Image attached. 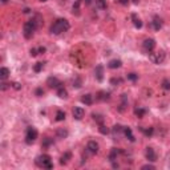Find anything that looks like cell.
I'll return each instance as SVG.
<instances>
[{"instance_id": "cell-1", "label": "cell", "mask_w": 170, "mask_h": 170, "mask_svg": "<svg viewBox=\"0 0 170 170\" xmlns=\"http://www.w3.org/2000/svg\"><path fill=\"white\" fill-rule=\"evenodd\" d=\"M69 28H70V25L67 19H59V20H56L52 24L51 33L52 35H61V33H64V32H67Z\"/></svg>"}, {"instance_id": "cell-2", "label": "cell", "mask_w": 170, "mask_h": 170, "mask_svg": "<svg viewBox=\"0 0 170 170\" xmlns=\"http://www.w3.org/2000/svg\"><path fill=\"white\" fill-rule=\"evenodd\" d=\"M39 28L36 24V21H35V19H32V20L27 21L25 24H24V28H23V35L25 39H31L32 36H33L35 31Z\"/></svg>"}, {"instance_id": "cell-3", "label": "cell", "mask_w": 170, "mask_h": 170, "mask_svg": "<svg viewBox=\"0 0 170 170\" xmlns=\"http://www.w3.org/2000/svg\"><path fill=\"white\" fill-rule=\"evenodd\" d=\"M36 165L39 168H43V169H52L53 168V163H52V158L49 154H41L35 160Z\"/></svg>"}, {"instance_id": "cell-4", "label": "cell", "mask_w": 170, "mask_h": 170, "mask_svg": "<svg viewBox=\"0 0 170 170\" xmlns=\"http://www.w3.org/2000/svg\"><path fill=\"white\" fill-rule=\"evenodd\" d=\"M165 52L163 51H158V52H150L149 53V60L154 64H161L165 60Z\"/></svg>"}, {"instance_id": "cell-5", "label": "cell", "mask_w": 170, "mask_h": 170, "mask_svg": "<svg viewBox=\"0 0 170 170\" xmlns=\"http://www.w3.org/2000/svg\"><path fill=\"white\" fill-rule=\"evenodd\" d=\"M37 138V130L35 129L33 126H29L27 128V131H25V142L27 144H32L35 142Z\"/></svg>"}, {"instance_id": "cell-6", "label": "cell", "mask_w": 170, "mask_h": 170, "mask_svg": "<svg viewBox=\"0 0 170 170\" xmlns=\"http://www.w3.org/2000/svg\"><path fill=\"white\" fill-rule=\"evenodd\" d=\"M142 46H144V49L146 52H153L155 48V40L154 39H145L144 43H142Z\"/></svg>"}, {"instance_id": "cell-7", "label": "cell", "mask_w": 170, "mask_h": 170, "mask_svg": "<svg viewBox=\"0 0 170 170\" xmlns=\"http://www.w3.org/2000/svg\"><path fill=\"white\" fill-rule=\"evenodd\" d=\"M46 85H48L49 88H52V89H54V88H60L62 84H61V81H60L57 77L51 76V77H48V80H46Z\"/></svg>"}, {"instance_id": "cell-8", "label": "cell", "mask_w": 170, "mask_h": 170, "mask_svg": "<svg viewBox=\"0 0 170 170\" xmlns=\"http://www.w3.org/2000/svg\"><path fill=\"white\" fill-rule=\"evenodd\" d=\"M98 149H100V146H98V144L96 141H89L86 144V150L90 153V154H97Z\"/></svg>"}, {"instance_id": "cell-9", "label": "cell", "mask_w": 170, "mask_h": 170, "mask_svg": "<svg viewBox=\"0 0 170 170\" xmlns=\"http://www.w3.org/2000/svg\"><path fill=\"white\" fill-rule=\"evenodd\" d=\"M145 157H146V160L150 161V162H155V161H157V154H155V152H154L153 147H146Z\"/></svg>"}, {"instance_id": "cell-10", "label": "cell", "mask_w": 170, "mask_h": 170, "mask_svg": "<svg viewBox=\"0 0 170 170\" xmlns=\"http://www.w3.org/2000/svg\"><path fill=\"white\" fill-rule=\"evenodd\" d=\"M72 114H73V118L80 121V120H83V117H84V114H85V110H84L83 108H80V106H76V108H73Z\"/></svg>"}, {"instance_id": "cell-11", "label": "cell", "mask_w": 170, "mask_h": 170, "mask_svg": "<svg viewBox=\"0 0 170 170\" xmlns=\"http://www.w3.org/2000/svg\"><path fill=\"white\" fill-rule=\"evenodd\" d=\"M94 77L97 81H102L104 80V67L101 64H98L97 67L94 68Z\"/></svg>"}, {"instance_id": "cell-12", "label": "cell", "mask_w": 170, "mask_h": 170, "mask_svg": "<svg viewBox=\"0 0 170 170\" xmlns=\"http://www.w3.org/2000/svg\"><path fill=\"white\" fill-rule=\"evenodd\" d=\"M121 153V150L117 149V147H112L110 153H109V161L110 162H114V161L117 160V157H118V154Z\"/></svg>"}, {"instance_id": "cell-13", "label": "cell", "mask_w": 170, "mask_h": 170, "mask_svg": "<svg viewBox=\"0 0 170 170\" xmlns=\"http://www.w3.org/2000/svg\"><path fill=\"white\" fill-rule=\"evenodd\" d=\"M122 133L125 134V137H126L130 142L136 141V138H134V136H133V131H131V129L129 128V126H124V131H122Z\"/></svg>"}, {"instance_id": "cell-14", "label": "cell", "mask_w": 170, "mask_h": 170, "mask_svg": "<svg viewBox=\"0 0 170 170\" xmlns=\"http://www.w3.org/2000/svg\"><path fill=\"white\" fill-rule=\"evenodd\" d=\"M152 25L155 31H160V29L162 28V20H161L158 16H154V19H153V21H152Z\"/></svg>"}, {"instance_id": "cell-15", "label": "cell", "mask_w": 170, "mask_h": 170, "mask_svg": "<svg viewBox=\"0 0 170 170\" xmlns=\"http://www.w3.org/2000/svg\"><path fill=\"white\" fill-rule=\"evenodd\" d=\"M70 158H72V153H70V152H65L64 154L61 155V158H60V165H67V163L69 162Z\"/></svg>"}, {"instance_id": "cell-16", "label": "cell", "mask_w": 170, "mask_h": 170, "mask_svg": "<svg viewBox=\"0 0 170 170\" xmlns=\"http://www.w3.org/2000/svg\"><path fill=\"white\" fill-rule=\"evenodd\" d=\"M121 65H122V61H121V60L114 59V60H110V61H109L108 67L110 68V69H117V68H121Z\"/></svg>"}, {"instance_id": "cell-17", "label": "cell", "mask_w": 170, "mask_h": 170, "mask_svg": "<svg viewBox=\"0 0 170 170\" xmlns=\"http://www.w3.org/2000/svg\"><path fill=\"white\" fill-rule=\"evenodd\" d=\"M126 106H128V96L124 93V94H121V104L118 106V112H124Z\"/></svg>"}, {"instance_id": "cell-18", "label": "cell", "mask_w": 170, "mask_h": 170, "mask_svg": "<svg viewBox=\"0 0 170 170\" xmlns=\"http://www.w3.org/2000/svg\"><path fill=\"white\" fill-rule=\"evenodd\" d=\"M131 21H133V25L136 27V28H138V29L142 28V21L136 13H131Z\"/></svg>"}, {"instance_id": "cell-19", "label": "cell", "mask_w": 170, "mask_h": 170, "mask_svg": "<svg viewBox=\"0 0 170 170\" xmlns=\"http://www.w3.org/2000/svg\"><path fill=\"white\" fill-rule=\"evenodd\" d=\"M81 102L85 104V105H92V104H93V96L89 94V93L84 94L83 97H81Z\"/></svg>"}, {"instance_id": "cell-20", "label": "cell", "mask_w": 170, "mask_h": 170, "mask_svg": "<svg viewBox=\"0 0 170 170\" xmlns=\"http://www.w3.org/2000/svg\"><path fill=\"white\" fill-rule=\"evenodd\" d=\"M97 100L98 101H108L109 98H110V94H109L108 92H104V90H101V92L97 93Z\"/></svg>"}, {"instance_id": "cell-21", "label": "cell", "mask_w": 170, "mask_h": 170, "mask_svg": "<svg viewBox=\"0 0 170 170\" xmlns=\"http://www.w3.org/2000/svg\"><path fill=\"white\" fill-rule=\"evenodd\" d=\"M80 4H81V0H75V4L72 7V13L76 16L80 15Z\"/></svg>"}, {"instance_id": "cell-22", "label": "cell", "mask_w": 170, "mask_h": 170, "mask_svg": "<svg viewBox=\"0 0 170 170\" xmlns=\"http://www.w3.org/2000/svg\"><path fill=\"white\" fill-rule=\"evenodd\" d=\"M56 136H57V138H67L68 137V130L67 129H64V128H59L56 130Z\"/></svg>"}, {"instance_id": "cell-23", "label": "cell", "mask_w": 170, "mask_h": 170, "mask_svg": "<svg viewBox=\"0 0 170 170\" xmlns=\"http://www.w3.org/2000/svg\"><path fill=\"white\" fill-rule=\"evenodd\" d=\"M124 131V126H121L120 124H117V125H114L113 128H112V133H113V136L116 137V136H120V134Z\"/></svg>"}, {"instance_id": "cell-24", "label": "cell", "mask_w": 170, "mask_h": 170, "mask_svg": "<svg viewBox=\"0 0 170 170\" xmlns=\"http://www.w3.org/2000/svg\"><path fill=\"white\" fill-rule=\"evenodd\" d=\"M57 96H59L60 98H67L68 97V90L65 89L64 86L57 88Z\"/></svg>"}, {"instance_id": "cell-25", "label": "cell", "mask_w": 170, "mask_h": 170, "mask_svg": "<svg viewBox=\"0 0 170 170\" xmlns=\"http://www.w3.org/2000/svg\"><path fill=\"white\" fill-rule=\"evenodd\" d=\"M8 76H9V69L3 67L1 69H0V78H1V80H7Z\"/></svg>"}, {"instance_id": "cell-26", "label": "cell", "mask_w": 170, "mask_h": 170, "mask_svg": "<svg viewBox=\"0 0 170 170\" xmlns=\"http://www.w3.org/2000/svg\"><path fill=\"white\" fill-rule=\"evenodd\" d=\"M145 113H146V110H145L144 108H141V106H138V108L134 109V114H136L138 118H142V117L145 116Z\"/></svg>"}, {"instance_id": "cell-27", "label": "cell", "mask_w": 170, "mask_h": 170, "mask_svg": "<svg viewBox=\"0 0 170 170\" xmlns=\"http://www.w3.org/2000/svg\"><path fill=\"white\" fill-rule=\"evenodd\" d=\"M96 7L98 9H106V7H108L106 0H96Z\"/></svg>"}, {"instance_id": "cell-28", "label": "cell", "mask_w": 170, "mask_h": 170, "mask_svg": "<svg viewBox=\"0 0 170 170\" xmlns=\"http://www.w3.org/2000/svg\"><path fill=\"white\" fill-rule=\"evenodd\" d=\"M92 117H93V120H94V121L97 122L98 125L104 124V117L101 116V114H98V113H93V114H92Z\"/></svg>"}, {"instance_id": "cell-29", "label": "cell", "mask_w": 170, "mask_h": 170, "mask_svg": "<svg viewBox=\"0 0 170 170\" xmlns=\"http://www.w3.org/2000/svg\"><path fill=\"white\" fill-rule=\"evenodd\" d=\"M139 130H141L142 133H144L146 137H150V136H153V131H154V128H147V129H145V128H139Z\"/></svg>"}, {"instance_id": "cell-30", "label": "cell", "mask_w": 170, "mask_h": 170, "mask_svg": "<svg viewBox=\"0 0 170 170\" xmlns=\"http://www.w3.org/2000/svg\"><path fill=\"white\" fill-rule=\"evenodd\" d=\"M51 145H53V139L52 138H49V137H46V138H44V141H43V144H41V146L45 149V147H49Z\"/></svg>"}, {"instance_id": "cell-31", "label": "cell", "mask_w": 170, "mask_h": 170, "mask_svg": "<svg viewBox=\"0 0 170 170\" xmlns=\"http://www.w3.org/2000/svg\"><path fill=\"white\" fill-rule=\"evenodd\" d=\"M64 120H65V112L64 110H57L56 121H64Z\"/></svg>"}, {"instance_id": "cell-32", "label": "cell", "mask_w": 170, "mask_h": 170, "mask_svg": "<svg viewBox=\"0 0 170 170\" xmlns=\"http://www.w3.org/2000/svg\"><path fill=\"white\" fill-rule=\"evenodd\" d=\"M43 68H44V62H36L35 67H33V70L36 73H39V72H41L43 70Z\"/></svg>"}, {"instance_id": "cell-33", "label": "cell", "mask_w": 170, "mask_h": 170, "mask_svg": "<svg viewBox=\"0 0 170 170\" xmlns=\"http://www.w3.org/2000/svg\"><path fill=\"white\" fill-rule=\"evenodd\" d=\"M98 131H100L101 134H108L109 133V129L106 128L104 124H101V125H98Z\"/></svg>"}, {"instance_id": "cell-34", "label": "cell", "mask_w": 170, "mask_h": 170, "mask_svg": "<svg viewBox=\"0 0 170 170\" xmlns=\"http://www.w3.org/2000/svg\"><path fill=\"white\" fill-rule=\"evenodd\" d=\"M126 77H128V80H130V81H137L138 80V75H137V73H128Z\"/></svg>"}, {"instance_id": "cell-35", "label": "cell", "mask_w": 170, "mask_h": 170, "mask_svg": "<svg viewBox=\"0 0 170 170\" xmlns=\"http://www.w3.org/2000/svg\"><path fill=\"white\" fill-rule=\"evenodd\" d=\"M162 88L165 90H170V81L168 80V78H165V80L162 81Z\"/></svg>"}, {"instance_id": "cell-36", "label": "cell", "mask_w": 170, "mask_h": 170, "mask_svg": "<svg viewBox=\"0 0 170 170\" xmlns=\"http://www.w3.org/2000/svg\"><path fill=\"white\" fill-rule=\"evenodd\" d=\"M121 83H122L121 78H117V77L110 78V84H112V85H118V84H121Z\"/></svg>"}, {"instance_id": "cell-37", "label": "cell", "mask_w": 170, "mask_h": 170, "mask_svg": "<svg viewBox=\"0 0 170 170\" xmlns=\"http://www.w3.org/2000/svg\"><path fill=\"white\" fill-rule=\"evenodd\" d=\"M141 169H142V170H146V169L154 170V169H155V166H154V165H152V163H146V165H142V166H141Z\"/></svg>"}, {"instance_id": "cell-38", "label": "cell", "mask_w": 170, "mask_h": 170, "mask_svg": "<svg viewBox=\"0 0 170 170\" xmlns=\"http://www.w3.org/2000/svg\"><path fill=\"white\" fill-rule=\"evenodd\" d=\"M29 54H31V56H32V57H36V56H37V54H39V51H37V49H36V48H32V49H31V51H29Z\"/></svg>"}, {"instance_id": "cell-39", "label": "cell", "mask_w": 170, "mask_h": 170, "mask_svg": "<svg viewBox=\"0 0 170 170\" xmlns=\"http://www.w3.org/2000/svg\"><path fill=\"white\" fill-rule=\"evenodd\" d=\"M11 85H12V88H13V89H16V90H20L21 89V84L20 83H12Z\"/></svg>"}, {"instance_id": "cell-40", "label": "cell", "mask_w": 170, "mask_h": 170, "mask_svg": "<svg viewBox=\"0 0 170 170\" xmlns=\"http://www.w3.org/2000/svg\"><path fill=\"white\" fill-rule=\"evenodd\" d=\"M73 86H76V88H80L81 86V80H80V78H76V80H73Z\"/></svg>"}, {"instance_id": "cell-41", "label": "cell", "mask_w": 170, "mask_h": 170, "mask_svg": "<svg viewBox=\"0 0 170 170\" xmlns=\"http://www.w3.org/2000/svg\"><path fill=\"white\" fill-rule=\"evenodd\" d=\"M116 3H118V4L121 5H128L129 4V0H114Z\"/></svg>"}, {"instance_id": "cell-42", "label": "cell", "mask_w": 170, "mask_h": 170, "mask_svg": "<svg viewBox=\"0 0 170 170\" xmlns=\"http://www.w3.org/2000/svg\"><path fill=\"white\" fill-rule=\"evenodd\" d=\"M35 94H36V96H43L44 94V90L41 89V88H37V89L35 90Z\"/></svg>"}, {"instance_id": "cell-43", "label": "cell", "mask_w": 170, "mask_h": 170, "mask_svg": "<svg viewBox=\"0 0 170 170\" xmlns=\"http://www.w3.org/2000/svg\"><path fill=\"white\" fill-rule=\"evenodd\" d=\"M8 85H11V84H7V83H4V80H3V83H1V90H5L8 88Z\"/></svg>"}, {"instance_id": "cell-44", "label": "cell", "mask_w": 170, "mask_h": 170, "mask_svg": "<svg viewBox=\"0 0 170 170\" xmlns=\"http://www.w3.org/2000/svg\"><path fill=\"white\" fill-rule=\"evenodd\" d=\"M37 51H39V53H45V46H39V48H37Z\"/></svg>"}, {"instance_id": "cell-45", "label": "cell", "mask_w": 170, "mask_h": 170, "mask_svg": "<svg viewBox=\"0 0 170 170\" xmlns=\"http://www.w3.org/2000/svg\"><path fill=\"white\" fill-rule=\"evenodd\" d=\"M84 3H85V4H86V5H89L90 3H92V0H84Z\"/></svg>"}, {"instance_id": "cell-46", "label": "cell", "mask_w": 170, "mask_h": 170, "mask_svg": "<svg viewBox=\"0 0 170 170\" xmlns=\"http://www.w3.org/2000/svg\"><path fill=\"white\" fill-rule=\"evenodd\" d=\"M8 1H9V0H1V3H3V4H7Z\"/></svg>"}, {"instance_id": "cell-47", "label": "cell", "mask_w": 170, "mask_h": 170, "mask_svg": "<svg viewBox=\"0 0 170 170\" xmlns=\"http://www.w3.org/2000/svg\"><path fill=\"white\" fill-rule=\"evenodd\" d=\"M138 1L139 0H133V3H136V4H138Z\"/></svg>"}, {"instance_id": "cell-48", "label": "cell", "mask_w": 170, "mask_h": 170, "mask_svg": "<svg viewBox=\"0 0 170 170\" xmlns=\"http://www.w3.org/2000/svg\"><path fill=\"white\" fill-rule=\"evenodd\" d=\"M40 1H46V0H40Z\"/></svg>"}, {"instance_id": "cell-49", "label": "cell", "mask_w": 170, "mask_h": 170, "mask_svg": "<svg viewBox=\"0 0 170 170\" xmlns=\"http://www.w3.org/2000/svg\"><path fill=\"white\" fill-rule=\"evenodd\" d=\"M64 1H67V0H64Z\"/></svg>"}]
</instances>
